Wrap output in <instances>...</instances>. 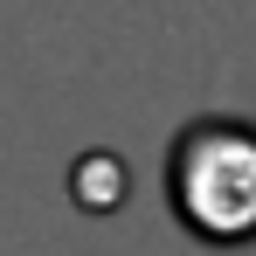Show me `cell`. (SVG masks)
I'll return each mask as SVG.
<instances>
[{"label":"cell","mask_w":256,"mask_h":256,"mask_svg":"<svg viewBox=\"0 0 256 256\" xmlns=\"http://www.w3.org/2000/svg\"><path fill=\"white\" fill-rule=\"evenodd\" d=\"M166 194L187 236L201 242H250L256 236V125L250 118H201L173 138Z\"/></svg>","instance_id":"obj_1"}]
</instances>
